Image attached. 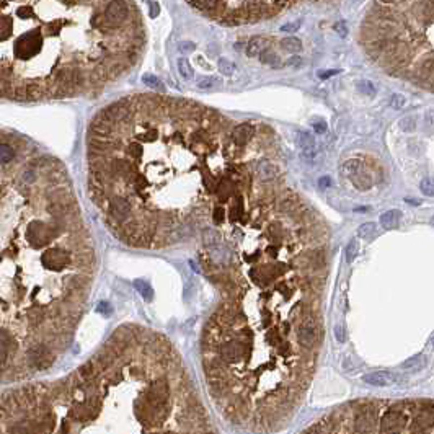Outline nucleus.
Returning <instances> with one entry per match:
<instances>
[{
    "label": "nucleus",
    "mask_w": 434,
    "mask_h": 434,
    "mask_svg": "<svg viewBox=\"0 0 434 434\" xmlns=\"http://www.w3.org/2000/svg\"><path fill=\"white\" fill-rule=\"evenodd\" d=\"M226 121L195 101L131 93L96 111L85 137L87 183L106 224L132 246L186 237L216 196Z\"/></svg>",
    "instance_id": "obj_1"
},
{
    "label": "nucleus",
    "mask_w": 434,
    "mask_h": 434,
    "mask_svg": "<svg viewBox=\"0 0 434 434\" xmlns=\"http://www.w3.org/2000/svg\"><path fill=\"white\" fill-rule=\"evenodd\" d=\"M136 0H0V100L95 98L139 66Z\"/></svg>",
    "instance_id": "obj_2"
},
{
    "label": "nucleus",
    "mask_w": 434,
    "mask_h": 434,
    "mask_svg": "<svg viewBox=\"0 0 434 434\" xmlns=\"http://www.w3.org/2000/svg\"><path fill=\"white\" fill-rule=\"evenodd\" d=\"M301 434H434V398L353 400Z\"/></svg>",
    "instance_id": "obj_3"
},
{
    "label": "nucleus",
    "mask_w": 434,
    "mask_h": 434,
    "mask_svg": "<svg viewBox=\"0 0 434 434\" xmlns=\"http://www.w3.org/2000/svg\"><path fill=\"white\" fill-rule=\"evenodd\" d=\"M72 251H74L72 246L52 245V246H49V248L41 251L39 261H41V265L47 266L52 271H62L64 268L71 266L72 261H76V256L72 255Z\"/></svg>",
    "instance_id": "obj_4"
},
{
    "label": "nucleus",
    "mask_w": 434,
    "mask_h": 434,
    "mask_svg": "<svg viewBox=\"0 0 434 434\" xmlns=\"http://www.w3.org/2000/svg\"><path fill=\"white\" fill-rule=\"evenodd\" d=\"M341 173L348 176L357 190H369L372 186V176L361 160H348L343 163Z\"/></svg>",
    "instance_id": "obj_5"
},
{
    "label": "nucleus",
    "mask_w": 434,
    "mask_h": 434,
    "mask_svg": "<svg viewBox=\"0 0 434 434\" xmlns=\"http://www.w3.org/2000/svg\"><path fill=\"white\" fill-rule=\"evenodd\" d=\"M100 408H101L100 400L93 398V396H88L87 400L77 401V405L71 410V416H72V420L80 421V423L92 421L98 416Z\"/></svg>",
    "instance_id": "obj_6"
},
{
    "label": "nucleus",
    "mask_w": 434,
    "mask_h": 434,
    "mask_svg": "<svg viewBox=\"0 0 434 434\" xmlns=\"http://www.w3.org/2000/svg\"><path fill=\"white\" fill-rule=\"evenodd\" d=\"M26 357H28V362L38 371H44V369H49L54 362V355L52 351L47 348L46 345H35L31 346L28 353H26Z\"/></svg>",
    "instance_id": "obj_7"
},
{
    "label": "nucleus",
    "mask_w": 434,
    "mask_h": 434,
    "mask_svg": "<svg viewBox=\"0 0 434 434\" xmlns=\"http://www.w3.org/2000/svg\"><path fill=\"white\" fill-rule=\"evenodd\" d=\"M168 395H170V385H168V379L167 377H160L155 382L151 384L147 394L144 395V400L147 403L160 406V405H167L168 401Z\"/></svg>",
    "instance_id": "obj_8"
},
{
    "label": "nucleus",
    "mask_w": 434,
    "mask_h": 434,
    "mask_svg": "<svg viewBox=\"0 0 434 434\" xmlns=\"http://www.w3.org/2000/svg\"><path fill=\"white\" fill-rule=\"evenodd\" d=\"M296 144L302 154V158L305 160L315 158V155H317V144H315V139L312 134L305 131H299L296 134Z\"/></svg>",
    "instance_id": "obj_9"
},
{
    "label": "nucleus",
    "mask_w": 434,
    "mask_h": 434,
    "mask_svg": "<svg viewBox=\"0 0 434 434\" xmlns=\"http://www.w3.org/2000/svg\"><path fill=\"white\" fill-rule=\"evenodd\" d=\"M255 136V127L251 124H243L235 126L232 131H230V141L235 142L237 146H248L250 141Z\"/></svg>",
    "instance_id": "obj_10"
},
{
    "label": "nucleus",
    "mask_w": 434,
    "mask_h": 434,
    "mask_svg": "<svg viewBox=\"0 0 434 434\" xmlns=\"http://www.w3.org/2000/svg\"><path fill=\"white\" fill-rule=\"evenodd\" d=\"M396 380V376L390 371H376L364 376V382L374 387H390Z\"/></svg>",
    "instance_id": "obj_11"
},
{
    "label": "nucleus",
    "mask_w": 434,
    "mask_h": 434,
    "mask_svg": "<svg viewBox=\"0 0 434 434\" xmlns=\"http://www.w3.org/2000/svg\"><path fill=\"white\" fill-rule=\"evenodd\" d=\"M256 176L261 180V181H271L275 180L277 176V168L276 165L270 162V160H261V162H258V165H256Z\"/></svg>",
    "instance_id": "obj_12"
},
{
    "label": "nucleus",
    "mask_w": 434,
    "mask_h": 434,
    "mask_svg": "<svg viewBox=\"0 0 434 434\" xmlns=\"http://www.w3.org/2000/svg\"><path fill=\"white\" fill-rule=\"evenodd\" d=\"M10 433H12V434H44L38 421H35V423H28V421H26V423L25 421L15 423V425L10 428Z\"/></svg>",
    "instance_id": "obj_13"
},
{
    "label": "nucleus",
    "mask_w": 434,
    "mask_h": 434,
    "mask_svg": "<svg viewBox=\"0 0 434 434\" xmlns=\"http://www.w3.org/2000/svg\"><path fill=\"white\" fill-rule=\"evenodd\" d=\"M400 217H401V212L396 211V209H392V211H387L380 216V224H382V227L387 230L395 229L396 226H398Z\"/></svg>",
    "instance_id": "obj_14"
},
{
    "label": "nucleus",
    "mask_w": 434,
    "mask_h": 434,
    "mask_svg": "<svg viewBox=\"0 0 434 434\" xmlns=\"http://www.w3.org/2000/svg\"><path fill=\"white\" fill-rule=\"evenodd\" d=\"M426 367V356L425 355H416L406 359L403 362V369L408 372H420L421 369Z\"/></svg>",
    "instance_id": "obj_15"
},
{
    "label": "nucleus",
    "mask_w": 434,
    "mask_h": 434,
    "mask_svg": "<svg viewBox=\"0 0 434 434\" xmlns=\"http://www.w3.org/2000/svg\"><path fill=\"white\" fill-rule=\"evenodd\" d=\"M265 49H266V39L265 38H260V36H256V38H253V39L248 42V47H246V54H248L250 57H255V56H260Z\"/></svg>",
    "instance_id": "obj_16"
},
{
    "label": "nucleus",
    "mask_w": 434,
    "mask_h": 434,
    "mask_svg": "<svg viewBox=\"0 0 434 434\" xmlns=\"http://www.w3.org/2000/svg\"><path fill=\"white\" fill-rule=\"evenodd\" d=\"M281 47L284 51L291 52V54H296L302 49V42L299 38H294V36H289V38H284L281 41Z\"/></svg>",
    "instance_id": "obj_17"
},
{
    "label": "nucleus",
    "mask_w": 434,
    "mask_h": 434,
    "mask_svg": "<svg viewBox=\"0 0 434 434\" xmlns=\"http://www.w3.org/2000/svg\"><path fill=\"white\" fill-rule=\"evenodd\" d=\"M134 286H136L137 292L141 294V296H142V299H146L147 302H151V301H152V297H154V291H152V286H151V284H149L147 281L137 279V281H134Z\"/></svg>",
    "instance_id": "obj_18"
},
{
    "label": "nucleus",
    "mask_w": 434,
    "mask_h": 434,
    "mask_svg": "<svg viewBox=\"0 0 434 434\" xmlns=\"http://www.w3.org/2000/svg\"><path fill=\"white\" fill-rule=\"evenodd\" d=\"M418 15L423 18H431L434 17V0H425V2L416 5Z\"/></svg>",
    "instance_id": "obj_19"
},
{
    "label": "nucleus",
    "mask_w": 434,
    "mask_h": 434,
    "mask_svg": "<svg viewBox=\"0 0 434 434\" xmlns=\"http://www.w3.org/2000/svg\"><path fill=\"white\" fill-rule=\"evenodd\" d=\"M79 376L82 377L83 382H93L95 377H96V371H95L93 364L88 362V364H85V366L80 367L79 369Z\"/></svg>",
    "instance_id": "obj_20"
},
{
    "label": "nucleus",
    "mask_w": 434,
    "mask_h": 434,
    "mask_svg": "<svg viewBox=\"0 0 434 434\" xmlns=\"http://www.w3.org/2000/svg\"><path fill=\"white\" fill-rule=\"evenodd\" d=\"M374 235H376V224L374 222H366L357 229V237H361V238L369 240V238H372Z\"/></svg>",
    "instance_id": "obj_21"
},
{
    "label": "nucleus",
    "mask_w": 434,
    "mask_h": 434,
    "mask_svg": "<svg viewBox=\"0 0 434 434\" xmlns=\"http://www.w3.org/2000/svg\"><path fill=\"white\" fill-rule=\"evenodd\" d=\"M356 88L366 96L376 95V87H374V83L369 82V80H359V82H356Z\"/></svg>",
    "instance_id": "obj_22"
},
{
    "label": "nucleus",
    "mask_w": 434,
    "mask_h": 434,
    "mask_svg": "<svg viewBox=\"0 0 434 434\" xmlns=\"http://www.w3.org/2000/svg\"><path fill=\"white\" fill-rule=\"evenodd\" d=\"M260 59H261V62H263V64H270V66H275V67L279 64V56H277L276 52L271 51V49H265L260 54Z\"/></svg>",
    "instance_id": "obj_23"
},
{
    "label": "nucleus",
    "mask_w": 434,
    "mask_h": 434,
    "mask_svg": "<svg viewBox=\"0 0 434 434\" xmlns=\"http://www.w3.org/2000/svg\"><path fill=\"white\" fill-rule=\"evenodd\" d=\"M433 74H434V59H426L420 66V77L430 79Z\"/></svg>",
    "instance_id": "obj_24"
},
{
    "label": "nucleus",
    "mask_w": 434,
    "mask_h": 434,
    "mask_svg": "<svg viewBox=\"0 0 434 434\" xmlns=\"http://www.w3.org/2000/svg\"><path fill=\"white\" fill-rule=\"evenodd\" d=\"M357 250H359V243H357V240H351V242L348 243V246H346V261H348V263H351V261H355L356 255H357Z\"/></svg>",
    "instance_id": "obj_25"
},
{
    "label": "nucleus",
    "mask_w": 434,
    "mask_h": 434,
    "mask_svg": "<svg viewBox=\"0 0 434 434\" xmlns=\"http://www.w3.org/2000/svg\"><path fill=\"white\" fill-rule=\"evenodd\" d=\"M310 126H312V129L317 134H325L326 129H328L326 121L321 119V118H314V119H310Z\"/></svg>",
    "instance_id": "obj_26"
},
{
    "label": "nucleus",
    "mask_w": 434,
    "mask_h": 434,
    "mask_svg": "<svg viewBox=\"0 0 434 434\" xmlns=\"http://www.w3.org/2000/svg\"><path fill=\"white\" fill-rule=\"evenodd\" d=\"M420 190L425 193L426 196H434V178H425V180H421Z\"/></svg>",
    "instance_id": "obj_27"
},
{
    "label": "nucleus",
    "mask_w": 434,
    "mask_h": 434,
    "mask_svg": "<svg viewBox=\"0 0 434 434\" xmlns=\"http://www.w3.org/2000/svg\"><path fill=\"white\" fill-rule=\"evenodd\" d=\"M405 103H406L405 96L400 93H395L392 95V98H390V106H392L394 110H401L405 106Z\"/></svg>",
    "instance_id": "obj_28"
},
{
    "label": "nucleus",
    "mask_w": 434,
    "mask_h": 434,
    "mask_svg": "<svg viewBox=\"0 0 434 434\" xmlns=\"http://www.w3.org/2000/svg\"><path fill=\"white\" fill-rule=\"evenodd\" d=\"M10 346H12V345H10V343L5 340V338H2V336H0V364L7 361Z\"/></svg>",
    "instance_id": "obj_29"
},
{
    "label": "nucleus",
    "mask_w": 434,
    "mask_h": 434,
    "mask_svg": "<svg viewBox=\"0 0 434 434\" xmlns=\"http://www.w3.org/2000/svg\"><path fill=\"white\" fill-rule=\"evenodd\" d=\"M400 127L403 131H413L415 129V118H410V119L406 118V119L400 122Z\"/></svg>",
    "instance_id": "obj_30"
},
{
    "label": "nucleus",
    "mask_w": 434,
    "mask_h": 434,
    "mask_svg": "<svg viewBox=\"0 0 434 434\" xmlns=\"http://www.w3.org/2000/svg\"><path fill=\"white\" fill-rule=\"evenodd\" d=\"M333 30L341 36V38H346V36H348V28H346V25H345V23H341V21H338V23H335V25H333Z\"/></svg>",
    "instance_id": "obj_31"
},
{
    "label": "nucleus",
    "mask_w": 434,
    "mask_h": 434,
    "mask_svg": "<svg viewBox=\"0 0 434 434\" xmlns=\"http://www.w3.org/2000/svg\"><path fill=\"white\" fill-rule=\"evenodd\" d=\"M299 28H301V23H299V21H294V23L284 25L281 28V31H284V33H294V31H297Z\"/></svg>",
    "instance_id": "obj_32"
},
{
    "label": "nucleus",
    "mask_w": 434,
    "mask_h": 434,
    "mask_svg": "<svg viewBox=\"0 0 434 434\" xmlns=\"http://www.w3.org/2000/svg\"><path fill=\"white\" fill-rule=\"evenodd\" d=\"M96 310H98L100 314H103V315H111V312H113V309H111V305L108 302H100L98 307H96Z\"/></svg>",
    "instance_id": "obj_33"
},
{
    "label": "nucleus",
    "mask_w": 434,
    "mask_h": 434,
    "mask_svg": "<svg viewBox=\"0 0 434 434\" xmlns=\"http://www.w3.org/2000/svg\"><path fill=\"white\" fill-rule=\"evenodd\" d=\"M335 336L336 340H338V343H345L346 341V331L343 326H336L335 328Z\"/></svg>",
    "instance_id": "obj_34"
},
{
    "label": "nucleus",
    "mask_w": 434,
    "mask_h": 434,
    "mask_svg": "<svg viewBox=\"0 0 434 434\" xmlns=\"http://www.w3.org/2000/svg\"><path fill=\"white\" fill-rule=\"evenodd\" d=\"M221 71L226 72V74H232L234 72V64H230L229 61H221Z\"/></svg>",
    "instance_id": "obj_35"
},
{
    "label": "nucleus",
    "mask_w": 434,
    "mask_h": 434,
    "mask_svg": "<svg viewBox=\"0 0 434 434\" xmlns=\"http://www.w3.org/2000/svg\"><path fill=\"white\" fill-rule=\"evenodd\" d=\"M318 186L321 190L330 188V186H331V178H330V176H321V178L318 180Z\"/></svg>",
    "instance_id": "obj_36"
},
{
    "label": "nucleus",
    "mask_w": 434,
    "mask_h": 434,
    "mask_svg": "<svg viewBox=\"0 0 434 434\" xmlns=\"http://www.w3.org/2000/svg\"><path fill=\"white\" fill-rule=\"evenodd\" d=\"M336 74H340V71H323V72H320L318 76H320V79H330L331 76H336Z\"/></svg>",
    "instance_id": "obj_37"
},
{
    "label": "nucleus",
    "mask_w": 434,
    "mask_h": 434,
    "mask_svg": "<svg viewBox=\"0 0 434 434\" xmlns=\"http://www.w3.org/2000/svg\"><path fill=\"white\" fill-rule=\"evenodd\" d=\"M69 431H71V426H69V423H64V425H62V433H61V434H69Z\"/></svg>",
    "instance_id": "obj_38"
},
{
    "label": "nucleus",
    "mask_w": 434,
    "mask_h": 434,
    "mask_svg": "<svg viewBox=\"0 0 434 434\" xmlns=\"http://www.w3.org/2000/svg\"><path fill=\"white\" fill-rule=\"evenodd\" d=\"M297 62H301V59H299V57L297 59H292V61H289L287 64H294V66H297Z\"/></svg>",
    "instance_id": "obj_39"
},
{
    "label": "nucleus",
    "mask_w": 434,
    "mask_h": 434,
    "mask_svg": "<svg viewBox=\"0 0 434 434\" xmlns=\"http://www.w3.org/2000/svg\"><path fill=\"white\" fill-rule=\"evenodd\" d=\"M406 202H411V204H418V201H413V199H406Z\"/></svg>",
    "instance_id": "obj_40"
},
{
    "label": "nucleus",
    "mask_w": 434,
    "mask_h": 434,
    "mask_svg": "<svg viewBox=\"0 0 434 434\" xmlns=\"http://www.w3.org/2000/svg\"><path fill=\"white\" fill-rule=\"evenodd\" d=\"M431 224H433V226H434V217L431 219Z\"/></svg>",
    "instance_id": "obj_41"
},
{
    "label": "nucleus",
    "mask_w": 434,
    "mask_h": 434,
    "mask_svg": "<svg viewBox=\"0 0 434 434\" xmlns=\"http://www.w3.org/2000/svg\"><path fill=\"white\" fill-rule=\"evenodd\" d=\"M433 345H434V338H433Z\"/></svg>",
    "instance_id": "obj_42"
}]
</instances>
